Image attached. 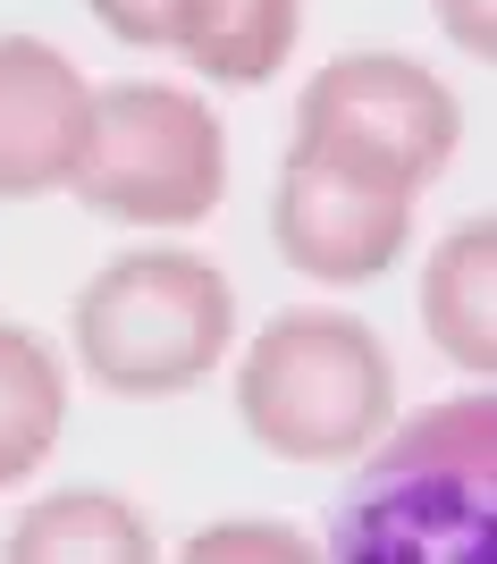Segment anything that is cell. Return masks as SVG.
I'll use <instances>...</instances> for the list:
<instances>
[{"mask_svg":"<svg viewBox=\"0 0 497 564\" xmlns=\"http://www.w3.org/2000/svg\"><path fill=\"white\" fill-rule=\"evenodd\" d=\"M329 514L337 564H489L497 556V397H447L355 455Z\"/></svg>","mask_w":497,"mask_h":564,"instance_id":"cell-1","label":"cell"},{"mask_svg":"<svg viewBox=\"0 0 497 564\" xmlns=\"http://www.w3.org/2000/svg\"><path fill=\"white\" fill-rule=\"evenodd\" d=\"M237 422L279 464H355L397 422V362L355 312H279L237 362Z\"/></svg>","mask_w":497,"mask_h":564,"instance_id":"cell-2","label":"cell"},{"mask_svg":"<svg viewBox=\"0 0 497 564\" xmlns=\"http://www.w3.org/2000/svg\"><path fill=\"white\" fill-rule=\"evenodd\" d=\"M237 346V286L203 253H119L76 286V362L110 397H186Z\"/></svg>","mask_w":497,"mask_h":564,"instance_id":"cell-3","label":"cell"},{"mask_svg":"<svg viewBox=\"0 0 497 564\" xmlns=\"http://www.w3.org/2000/svg\"><path fill=\"white\" fill-rule=\"evenodd\" d=\"M68 194L119 228H203L228 203V127L203 94L161 76L94 85Z\"/></svg>","mask_w":497,"mask_h":564,"instance_id":"cell-4","label":"cell"},{"mask_svg":"<svg viewBox=\"0 0 497 564\" xmlns=\"http://www.w3.org/2000/svg\"><path fill=\"white\" fill-rule=\"evenodd\" d=\"M464 143V110L422 59L404 51H346L295 94V135L287 152H312V161L363 169V177H388L404 194H430L439 169L455 161Z\"/></svg>","mask_w":497,"mask_h":564,"instance_id":"cell-5","label":"cell"},{"mask_svg":"<svg viewBox=\"0 0 497 564\" xmlns=\"http://www.w3.org/2000/svg\"><path fill=\"white\" fill-rule=\"evenodd\" d=\"M413 203H422V194L388 186V177L287 152L279 194H270V236H279L287 270H304V279H321V286H371V279H388L404 261V245H413Z\"/></svg>","mask_w":497,"mask_h":564,"instance_id":"cell-6","label":"cell"},{"mask_svg":"<svg viewBox=\"0 0 497 564\" xmlns=\"http://www.w3.org/2000/svg\"><path fill=\"white\" fill-rule=\"evenodd\" d=\"M85 110H94V85L68 51L43 34H0V203L68 194Z\"/></svg>","mask_w":497,"mask_h":564,"instance_id":"cell-7","label":"cell"},{"mask_svg":"<svg viewBox=\"0 0 497 564\" xmlns=\"http://www.w3.org/2000/svg\"><path fill=\"white\" fill-rule=\"evenodd\" d=\"M422 329L464 379H497V219H455L422 261Z\"/></svg>","mask_w":497,"mask_h":564,"instance_id":"cell-8","label":"cell"},{"mask_svg":"<svg viewBox=\"0 0 497 564\" xmlns=\"http://www.w3.org/2000/svg\"><path fill=\"white\" fill-rule=\"evenodd\" d=\"M295 34H304V0H169V51L228 94L270 85Z\"/></svg>","mask_w":497,"mask_h":564,"instance_id":"cell-9","label":"cell"},{"mask_svg":"<svg viewBox=\"0 0 497 564\" xmlns=\"http://www.w3.org/2000/svg\"><path fill=\"white\" fill-rule=\"evenodd\" d=\"M0 556L9 564H152L161 540H152L143 506H127L119 489H51L43 506L18 514Z\"/></svg>","mask_w":497,"mask_h":564,"instance_id":"cell-10","label":"cell"},{"mask_svg":"<svg viewBox=\"0 0 497 564\" xmlns=\"http://www.w3.org/2000/svg\"><path fill=\"white\" fill-rule=\"evenodd\" d=\"M68 430V371L51 337H34L25 321H0V489H18L51 464Z\"/></svg>","mask_w":497,"mask_h":564,"instance_id":"cell-11","label":"cell"},{"mask_svg":"<svg viewBox=\"0 0 497 564\" xmlns=\"http://www.w3.org/2000/svg\"><path fill=\"white\" fill-rule=\"evenodd\" d=\"M186 556H194V564H228V556H245V564H312L321 547H312L304 531H287V522L237 514V522H212V531H194Z\"/></svg>","mask_w":497,"mask_h":564,"instance_id":"cell-12","label":"cell"},{"mask_svg":"<svg viewBox=\"0 0 497 564\" xmlns=\"http://www.w3.org/2000/svg\"><path fill=\"white\" fill-rule=\"evenodd\" d=\"M94 25L127 51H169V0H85Z\"/></svg>","mask_w":497,"mask_h":564,"instance_id":"cell-13","label":"cell"},{"mask_svg":"<svg viewBox=\"0 0 497 564\" xmlns=\"http://www.w3.org/2000/svg\"><path fill=\"white\" fill-rule=\"evenodd\" d=\"M439 25H447L455 51H473L480 68L497 59V0H439Z\"/></svg>","mask_w":497,"mask_h":564,"instance_id":"cell-14","label":"cell"}]
</instances>
